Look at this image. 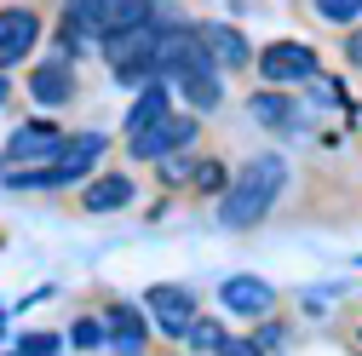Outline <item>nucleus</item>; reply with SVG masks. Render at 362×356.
I'll return each instance as SVG.
<instances>
[{
    "instance_id": "nucleus-1",
    "label": "nucleus",
    "mask_w": 362,
    "mask_h": 356,
    "mask_svg": "<svg viewBox=\"0 0 362 356\" xmlns=\"http://www.w3.org/2000/svg\"><path fill=\"white\" fill-rule=\"evenodd\" d=\"M288 190V155L282 150H264V155H253L230 184H224V201H218V225L224 230H247V225H259V218L276 207V196Z\"/></svg>"
},
{
    "instance_id": "nucleus-2",
    "label": "nucleus",
    "mask_w": 362,
    "mask_h": 356,
    "mask_svg": "<svg viewBox=\"0 0 362 356\" xmlns=\"http://www.w3.org/2000/svg\"><path fill=\"white\" fill-rule=\"evenodd\" d=\"M196 138H202V121L167 109V115H156V121H144V126L127 132V155H132V161H161V155L185 150V144H196Z\"/></svg>"
},
{
    "instance_id": "nucleus-3",
    "label": "nucleus",
    "mask_w": 362,
    "mask_h": 356,
    "mask_svg": "<svg viewBox=\"0 0 362 356\" xmlns=\"http://www.w3.org/2000/svg\"><path fill=\"white\" fill-rule=\"evenodd\" d=\"M253 64H259V75L270 86H305L316 69H322V58H316L310 47H299V40H276V47H264Z\"/></svg>"
},
{
    "instance_id": "nucleus-4",
    "label": "nucleus",
    "mask_w": 362,
    "mask_h": 356,
    "mask_svg": "<svg viewBox=\"0 0 362 356\" xmlns=\"http://www.w3.org/2000/svg\"><path fill=\"white\" fill-rule=\"evenodd\" d=\"M144 304H150V316H156V328H161L167 339H185V333H190V322H196V287L161 282V287H150V293H144Z\"/></svg>"
},
{
    "instance_id": "nucleus-5",
    "label": "nucleus",
    "mask_w": 362,
    "mask_h": 356,
    "mask_svg": "<svg viewBox=\"0 0 362 356\" xmlns=\"http://www.w3.org/2000/svg\"><path fill=\"white\" fill-rule=\"evenodd\" d=\"M104 150H110L104 132H75V138H64V155L47 167V172H52V190H64V184H75V178H86V172L104 161Z\"/></svg>"
},
{
    "instance_id": "nucleus-6",
    "label": "nucleus",
    "mask_w": 362,
    "mask_h": 356,
    "mask_svg": "<svg viewBox=\"0 0 362 356\" xmlns=\"http://www.w3.org/2000/svg\"><path fill=\"white\" fill-rule=\"evenodd\" d=\"M35 40H40V12L35 6H0V69L29 58Z\"/></svg>"
},
{
    "instance_id": "nucleus-7",
    "label": "nucleus",
    "mask_w": 362,
    "mask_h": 356,
    "mask_svg": "<svg viewBox=\"0 0 362 356\" xmlns=\"http://www.w3.org/2000/svg\"><path fill=\"white\" fill-rule=\"evenodd\" d=\"M196 35H202L213 69H242V64H253V47H247V35H242L236 23H196Z\"/></svg>"
},
{
    "instance_id": "nucleus-8",
    "label": "nucleus",
    "mask_w": 362,
    "mask_h": 356,
    "mask_svg": "<svg viewBox=\"0 0 362 356\" xmlns=\"http://www.w3.org/2000/svg\"><path fill=\"white\" fill-rule=\"evenodd\" d=\"M150 328H144V316H139V310H132V304H104V345H115L121 356H144L150 350V339H144Z\"/></svg>"
},
{
    "instance_id": "nucleus-9",
    "label": "nucleus",
    "mask_w": 362,
    "mask_h": 356,
    "mask_svg": "<svg viewBox=\"0 0 362 356\" xmlns=\"http://www.w3.org/2000/svg\"><path fill=\"white\" fill-rule=\"evenodd\" d=\"M64 150V126L58 121H29L6 138V161H40V155H58Z\"/></svg>"
},
{
    "instance_id": "nucleus-10",
    "label": "nucleus",
    "mask_w": 362,
    "mask_h": 356,
    "mask_svg": "<svg viewBox=\"0 0 362 356\" xmlns=\"http://www.w3.org/2000/svg\"><path fill=\"white\" fill-rule=\"evenodd\" d=\"M218 299H224V310H236V316H270V310H276V287L259 282V276H230L218 287Z\"/></svg>"
},
{
    "instance_id": "nucleus-11",
    "label": "nucleus",
    "mask_w": 362,
    "mask_h": 356,
    "mask_svg": "<svg viewBox=\"0 0 362 356\" xmlns=\"http://www.w3.org/2000/svg\"><path fill=\"white\" fill-rule=\"evenodd\" d=\"M29 98H35L40 109H64V104L75 98V75H69V64H64V58L40 64V69L29 75Z\"/></svg>"
},
{
    "instance_id": "nucleus-12",
    "label": "nucleus",
    "mask_w": 362,
    "mask_h": 356,
    "mask_svg": "<svg viewBox=\"0 0 362 356\" xmlns=\"http://www.w3.org/2000/svg\"><path fill=\"white\" fill-rule=\"evenodd\" d=\"M247 115H253L259 126H276V132H299V126H305V109H299L288 93H253V98H247Z\"/></svg>"
},
{
    "instance_id": "nucleus-13",
    "label": "nucleus",
    "mask_w": 362,
    "mask_h": 356,
    "mask_svg": "<svg viewBox=\"0 0 362 356\" xmlns=\"http://www.w3.org/2000/svg\"><path fill=\"white\" fill-rule=\"evenodd\" d=\"M132 196H139V190H132L127 172H104V178H93V184H86L81 207H86V213H121Z\"/></svg>"
},
{
    "instance_id": "nucleus-14",
    "label": "nucleus",
    "mask_w": 362,
    "mask_h": 356,
    "mask_svg": "<svg viewBox=\"0 0 362 356\" xmlns=\"http://www.w3.org/2000/svg\"><path fill=\"white\" fill-rule=\"evenodd\" d=\"M178 81V93H185L196 109H218L224 104V86H218V69L207 64V69H185V75H173Z\"/></svg>"
},
{
    "instance_id": "nucleus-15",
    "label": "nucleus",
    "mask_w": 362,
    "mask_h": 356,
    "mask_svg": "<svg viewBox=\"0 0 362 356\" xmlns=\"http://www.w3.org/2000/svg\"><path fill=\"white\" fill-rule=\"evenodd\" d=\"M156 115H167V86H161V81H144L139 104L127 109V132H132V126H144V121H156Z\"/></svg>"
},
{
    "instance_id": "nucleus-16",
    "label": "nucleus",
    "mask_w": 362,
    "mask_h": 356,
    "mask_svg": "<svg viewBox=\"0 0 362 356\" xmlns=\"http://www.w3.org/2000/svg\"><path fill=\"white\" fill-rule=\"evenodd\" d=\"M224 184H230V172H224L213 155H196V172H190V190L202 196H224Z\"/></svg>"
},
{
    "instance_id": "nucleus-17",
    "label": "nucleus",
    "mask_w": 362,
    "mask_h": 356,
    "mask_svg": "<svg viewBox=\"0 0 362 356\" xmlns=\"http://www.w3.org/2000/svg\"><path fill=\"white\" fill-rule=\"evenodd\" d=\"M18 356H64V339L52 328H29L18 333Z\"/></svg>"
},
{
    "instance_id": "nucleus-18",
    "label": "nucleus",
    "mask_w": 362,
    "mask_h": 356,
    "mask_svg": "<svg viewBox=\"0 0 362 356\" xmlns=\"http://www.w3.org/2000/svg\"><path fill=\"white\" fill-rule=\"evenodd\" d=\"M156 167H161V184H190V172H196V150L185 144V150H173V155H161Z\"/></svg>"
},
{
    "instance_id": "nucleus-19",
    "label": "nucleus",
    "mask_w": 362,
    "mask_h": 356,
    "mask_svg": "<svg viewBox=\"0 0 362 356\" xmlns=\"http://www.w3.org/2000/svg\"><path fill=\"white\" fill-rule=\"evenodd\" d=\"M305 86H310V104H316V109H339V104H345V86H339V81H328L322 69H316Z\"/></svg>"
},
{
    "instance_id": "nucleus-20",
    "label": "nucleus",
    "mask_w": 362,
    "mask_h": 356,
    "mask_svg": "<svg viewBox=\"0 0 362 356\" xmlns=\"http://www.w3.org/2000/svg\"><path fill=\"white\" fill-rule=\"evenodd\" d=\"M310 12L322 18V23H356L362 18V0H316Z\"/></svg>"
},
{
    "instance_id": "nucleus-21",
    "label": "nucleus",
    "mask_w": 362,
    "mask_h": 356,
    "mask_svg": "<svg viewBox=\"0 0 362 356\" xmlns=\"http://www.w3.org/2000/svg\"><path fill=\"white\" fill-rule=\"evenodd\" d=\"M69 345H75V350H98V345H104V322H98V316H81V322L69 328Z\"/></svg>"
},
{
    "instance_id": "nucleus-22",
    "label": "nucleus",
    "mask_w": 362,
    "mask_h": 356,
    "mask_svg": "<svg viewBox=\"0 0 362 356\" xmlns=\"http://www.w3.org/2000/svg\"><path fill=\"white\" fill-rule=\"evenodd\" d=\"M185 345H196V350H218V345H224V328L196 316V322H190V333H185Z\"/></svg>"
},
{
    "instance_id": "nucleus-23",
    "label": "nucleus",
    "mask_w": 362,
    "mask_h": 356,
    "mask_svg": "<svg viewBox=\"0 0 362 356\" xmlns=\"http://www.w3.org/2000/svg\"><path fill=\"white\" fill-rule=\"evenodd\" d=\"M115 81L121 86H144V81H156V69H150V58H132V64H115Z\"/></svg>"
},
{
    "instance_id": "nucleus-24",
    "label": "nucleus",
    "mask_w": 362,
    "mask_h": 356,
    "mask_svg": "<svg viewBox=\"0 0 362 356\" xmlns=\"http://www.w3.org/2000/svg\"><path fill=\"white\" fill-rule=\"evenodd\" d=\"M253 345H259V350H264V356H276V350H282V345H288V328H282V322H264V328H259V333H253Z\"/></svg>"
},
{
    "instance_id": "nucleus-25",
    "label": "nucleus",
    "mask_w": 362,
    "mask_h": 356,
    "mask_svg": "<svg viewBox=\"0 0 362 356\" xmlns=\"http://www.w3.org/2000/svg\"><path fill=\"white\" fill-rule=\"evenodd\" d=\"M218 356H264L253 339H230V333H224V345H218Z\"/></svg>"
},
{
    "instance_id": "nucleus-26",
    "label": "nucleus",
    "mask_w": 362,
    "mask_h": 356,
    "mask_svg": "<svg viewBox=\"0 0 362 356\" xmlns=\"http://www.w3.org/2000/svg\"><path fill=\"white\" fill-rule=\"evenodd\" d=\"M345 58L362 69V29H351V35H345Z\"/></svg>"
},
{
    "instance_id": "nucleus-27",
    "label": "nucleus",
    "mask_w": 362,
    "mask_h": 356,
    "mask_svg": "<svg viewBox=\"0 0 362 356\" xmlns=\"http://www.w3.org/2000/svg\"><path fill=\"white\" fill-rule=\"evenodd\" d=\"M12 98V81H6V69H0V104H6Z\"/></svg>"
},
{
    "instance_id": "nucleus-28",
    "label": "nucleus",
    "mask_w": 362,
    "mask_h": 356,
    "mask_svg": "<svg viewBox=\"0 0 362 356\" xmlns=\"http://www.w3.org/2000/svg\"><path fill=\"white\" fill-rule=\"evenodd\" d=\"M0 333H6V310H0Z\"/></svg>"
},
{
    "instance_id": "nucleus-29",
    "label": "nucleus",
    "mask_w": 362,
    "mask_h": 356,
    "mask_svg": "<svg viewBox=\"0 0 362 356\" xmlns=\"http://www.w3.org/2000/svg\"><path fill=\"white\" fill-rule=\"evenodd\" d=\"M0 167H6V150H0Z\"/></svg>"
},
{
    "instance_id": "nucleus-30",
    "label": "nucleus",
    "mask_w": 362,
    "mask_h": 356,
    "mask_svg": "<svg viewBox=\"0 0 362 356\" xmlns=\"http://www.w3.org/2000/svg\"><path fill=\"white\" fill-rule=\"evenodd\" d=\"M12 356H18V350H12Z\"/></svg>"
}]
</instances>
